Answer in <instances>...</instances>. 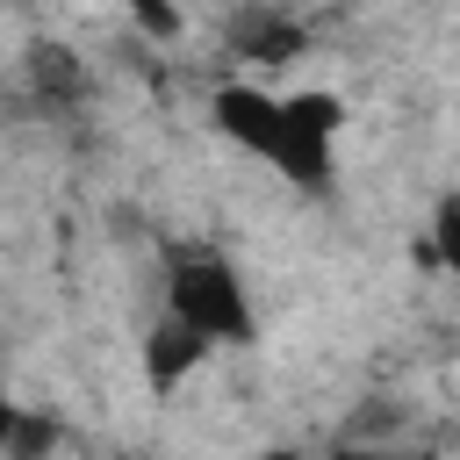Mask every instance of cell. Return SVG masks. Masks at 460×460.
<instances>
[{
	"label": "cell",
	"mask_w": 460,
	"mask_h": 460,
	"mask_svg": "<svg viewBox=\"0 0 460 460\" xmlns=\"http://www.w3.org/2000/svg\"><path fill=\"white\" fill-rule=\"evenodd\" d=\"M208 129L280 172L302 194L338 187V137H345V101L323 86H273V79H216L208 86Z\"/></svg>",
	"instance_id": "1"
},
{
	"label": "cell",
	"mask_w": 460,
	"mask_h": 460,
	"mask_svg": "<svg viewBox=\"0 0 460 460\" xmlns=\"http://www.w3.org/2000/svg\"><path fill=\"white\" fill-rule=\"evenodd\" d=\"M165 316H180L187 331H201L216 352H244L259 345V309L244 288V266L216 244H172L165 252Z\"/></svg>",
	"instance_id": "2"
},
{
	"label": "cell",
	"mask_w": 460,
	"mask_h": 460,
	"mask_svg": "<svg viewBox=\"0 0 460 460\" xmlns=\"http://www.w3.org/2000/svg\"><path fill=\"white\" fill-rule=\"evenodd\" d=\"M216 345L201 338V331H187L180 316H165L158 309V323L144 331V345H137V367H144V388L151 395H172V388H187L194 374H201V359H208Z\"/></svg>",
	"instance_id": "3"
},
{
	"label": "cell",
	"mask_w": 460,
	"mask_h": 460,
	"mask_svg": "<svg viewBox=\"0 0 460 460\" xmlns=\"http://www.w3.org/2000/svg\"><path fill=\"white\" fill-rule=\"evenodd\" d=\"M309 50V29L288 14V7H244L237 22H230V58H244V65H259V72H280V65H295Z\"/></svg>",
	"instance_id": "4"
},
{
	"label": "cell",
	"mask_w": 460,
	"mask_h": 460,
	"mask_svg": "<svg viewBox=\"0 0 460 460\" xmlns=\"http://www.w3.org/2000/svg\"><path fill=\"white\" fill-rule=\"evenodd\" d=\"M29 86H36L43 108H72V101L86 93V65H79L65 43H36V50H29Z\"/></svg>",
	"instance_id": "5"
},
{
	"label": "cell",
	"mask_w": 460,
	"mask_h": 460,
	"mask_svg": "<svg viewBox=\"0 0 460 460\" xmlns=\"http://www.w3.org/2000/svg\"><path fill=\"white\" fill-rule=\"evenodd\" d=\"M101 7L129 14V22H137L151 43H172V36H180V22H187V14H180V0H101Z\"/></svg>",
	"instance_id": "6"
},
{
	"label": "cell",
	"mask_w": 460,
	"mask_h": 460,
	"mask_svg": "<svg viewBox=\"0 0 460 460\" xmlns=\"http://www.w3.org/2000/svg\"><path fill=\"white\" fill-rule=\"evenodd\" d=\"M14 424H22V402H14V388H7V374H0V453L14 446Z\"/></svg>",
	"instance_id": "7"
}]
</instances>
